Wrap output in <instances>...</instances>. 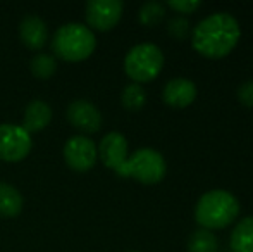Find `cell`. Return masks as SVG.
<instances>
[{"label": "cell", "mask_w": 253, "mask_h": 252, "mask_svg": "<svg viewBox=\"0 0 253 252\" xmlns=\"http://www.w3.org/2000/svg\"><path fill=\"white\" fill-rule=\"evenodd\" d=\"M121 102H123V107L126 109V111L136 112V111H140L145 105V102H147V92H145V88L141 87L140 83H129L123 90Z\"/></svg>", "instance_id": "cell-16"}, {"label": "cell", "mask_w": 253, "mask_h": 252, "mask_svg": "<svg viewBox=\"0 0 253 252\" xmlns=\"http://www.w3.org/2000/svg\"><path fill=\"white\" fill-rule=\"evenodd\" d=\"M124 3L121 0H91L86 3V23L98 31H109L119 23Z\"/></svg>", "instance_id": "cell-8"}, {"label": "cell", "mask_w": 253, "mask_h": 252, "mask_svg": "<svg viewBox=\"0 0 253 252\" xmlns=\"http://www.w3.org/2000/svg\"><path fill=\"white\" fill-rule=\"evenodd\" d=\"M31 137L23 126L0 125V159L7 162H16L24 159L31 151Z\"/></svg>", "instance_id": "cell-6"}, {"label": "cell", "mask_w": 253, "mask_h": 252, "mask_svg": "<svg viewBox=\"0 0 253 252\" xmlns=\"http://www.w3.org/2000/svg\"><path fill=\"white\" fill-rule=\"evenodd\" d=\"M197 97V87L191 80L186 78H174L167 81L162 92V99L167 105L176 109L188 107Z\"/></svg>", "instance_id": "cell-11"}, {"label": "cell", "mask_w": 253, "mask_h": 252, "mask_svg": "<svg viewBox=\"0 0 253 252\" xmlns=\"http://www.w3.org/2000/svg\"><path fill=\"white\" fill-rule=\"evenodd\" d=\"M164 67V54L157 45H134L124 59V71L134 83H147L155 80Z\"/></svg>", "instance_id": "cell-5"}, {"label": "cell", "mask_w": 253, "mask_h": 252, "mask_svg": "<svg viewBox=\"0 0 253 252\" xmlns=\"http://www.w3.org/2000/svg\"><path fill=\"white\" fill-rule=\"evenodd\" d=\"M238 101L247 107H253V80L245 81L240 88H238Z\"/></svg>", "instance_id": "cell-22"}, {"label": "cell", "mask_w": 253, "mask_h": 252, "mask_svg": "<svg viewBox=\"0 0 253 252\" xmlns=\"http://www.w3.org/2000/svg\"><path fill=\"white\" fill-rule=\"evenodd\" d=\"M52 119V109L47 102L43 101H33L26 105L24 109V119H23V128L28 133L33 131H40L45 126H48Z\"/></svg>", "instance_id": "cell-13"}, {"label": "cell", "mask_w": 253, "mask_h": 252, "mask_svg": "<svg viewBox=\"0 0 253 252\" xmlns=\"http://www.w3.org/2000/svg\"><path fill=\"white\" fill-rule=\"evenodd\" d=\"M23 209V197L16 187L0 182V216L14 218Z\"/></svg>", "instance_id": "cell-15"}, {"label": "cell", "mask_w": 253, "mask_h": 252, "mask_svg": "<svg viewBox=\"0 0 253 252\" xmlns=\"http://www.w3.org/2000/svg\"><path fill=\"white\" fill-rule=\"evenodd\" d=\"M166 159L155 149H138L117 169V175L124 178H134L145 185L159 183L166 176Z\"/></svg>", "instance_id": "cell-4"}, {"label": "cell", "mask_w": 253, "mask_h": 252, "mask_svg": "<svg viewBox=\"0 0 253 252\" xmlns=\"http://www.w3.org/2000/svg\"><path fill=\"white\" fill-rule=\"evenodd\" d=\"M98 154H100L102 162L107 168L117 171L127 159V140L119 131L107 133L100 142Z\"/></svg>", "instance_id": "cell-10"}, {"label": "cell", "mask_w": 253, "mask_h": 252, "mask_svg": "<svg viewBox=\"0 0 253 252\" xmlns=\"http://www.w3.org/2000/svg\"><path fill=\"white\" fill-rule=\"evenodd\" d=\"M64 159L74 171H90L98 159L97 145L91 138L81 137V135L71 137L64 145Z\"/></svg>", "instance_id": "cell-7"}, {"label": "cell", "mask_w": 253, "mask_h": 252, "mask_svg": "<svg viewBox=\"0 0 253 252\" xmlns=\"http://www.w3.org/2000/svg\"><path fill=\"white\" fill-rule=\"evenodd\" d=\"M167 5L179 14H191L202 5V2H198V0H169Z\"/></svg>", "instance_id": "cell-21"}, {"label": "cell", "mask_w": 253, "mask_h": 252, "mask_svg": "<svg viewBox=\"0 0 253 252\" xmlns=\"http://www.w3.org/2000/svg\"><path fill=\"white\" fill-rule=\"evenodd\" d=\"M164 14H166V9H164V5L160 2H147L141 5L138 19L145 26H155L157 23H160Z\"/></svg>", "instance_id": "cell-19"}, {"label": "cell", "mask_w": 253, "mask_h": 252, "mask_svg": "<svg viewBox=\"0 0 253 252\" xmlns=\"http://www.w3.org/2000/svg\"><path fill=\"white\" fill-rule=\"evenodd\" d=\"M67 119L84 133H95L102 126V114L97 105L88 101H74L67 107Z\"/></svg>", "instance_id": "cell-9"}, {"label": "cell", "mask_w": 253, "mask_h": 252, "mask_svg": "<svg viewBox=\"0 0 253 252\" xmlns=\"http://www.w3.org/2000/svg\"><path fill=\"white\" fill-rule=\"evenodd\" d=\"M167 30H169L170 37L177 38V40H183L190 33V21L184 19V17H172L167 24Z\"/></svg>", "instance_id": "cell-20"}, {"label": "cell", "mask_w": 253, "mask_h": 252, "mask_svg": "<svg viewBox=\"0 0 253 252\" xmlns=\"http://www.w3.org/2000/svg\"><path fill=\"white\" fill-rule=\"evenodd\" d=\"M217 239L209 230H197L188 240V252H215Z\"/></svg>", "instance_id": "cell-17"}, {"label": "cell", "mask_w": 253, "mask_h": 252, "mask_svg": "<svg viewBox=\"0 0 253 252\" xmlns=\"http://www.w3.org/2000/svg\"><path fill=\"white\" fill-rule=\"evenodd\" d=\"M233 252H253V216L243 218L231 233Z\"/></svg>", "instance_id": "cell-14"}, {"label": "cell", "mask_w": 253, "mask_h": 252, "mask_svg": "<svg viewBox=\"0 0 253 252\" xmlns=\"http://www.w3.org/2000/svg\"><path fill=\"white\" fill-rule=\"evenodd\" d=\"M240 24L227 12H215L202 19L191 33L193 49L209 59L226 57L240 40Z\"/></svg>", "instance_id": "cell-1"}, {"label": "cell", "mask_w": 253, "mask_h": 252, "mask_svg": "<svg viewBox=\"0 0 253 252\" xmlns=\"http://www.w3.org/2000/svg\"><path fill=\"white\" fill-rule=\"evenodd\" d=\"M30 69L37 78L47 80V78L55 74L57 61H55V57H52V55H48V54H38V55H35L33 61H31Z\"/></svg>", "instance_id": "cell-18"}, {"label": "cell", "mask_w": 253, "mask_h": 252, "mask_svg": "<svg viewBox=\"0 0 253 252\" xmlns=\"http://www.w3.org/2000/svg\"><path fill=\"white\" fill-rule=\"evenodd\" d=\"M129 252H140V251H129Z\"/></svg>", "instance_id": "cell-23"}, {"label": "cell", "mask_w": 253, "mask_h": 252, "mask_svg": "<svg viewBox=\"0 0 253 252\" xmlns=\"http://www.w3.org/2000/svg\"><path fill=\"white\" fill-rule=\"evenodd\" d=\"M19 35L23 44L26 45L31 50H40L43 49V45L47 44L48 38V30L47 24L42 17L38 16H26L23 21H21L19 26Z\"/></svg>", "instance_id": "cell-12"}, {"label": "cell", "mask_w": 253, "mask_h": 252, "mask_svg": "<svg viewBox=\"0 0 253 252\" xmlns=\"http://www.w3.org/2000/svg\"><path fill=\"white\" fill-rule=\"evenodd\" d=\"M240 214V202L226 190L203 194L195 207V219L203 230H220L229 226Z\"/></svg>", "instance_id": "cell-2"}, {"label": "cell", "mask_w": 253, "mask_h": 252, "mask_svg": "<svg viewBox=\"0 0 253 252\" xmlns=\"http://www.w3.org/2000/svg\"><path fill=\"white\" fill-rule=\"evenodd\" d=\"M97 40L90 28L80 23L64 24L52 38V50L59 59L67 62L84 61L93 54Z\"/></svg>", "instance_id": "cell-3"}]
</instances>
